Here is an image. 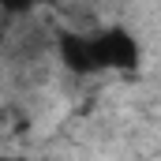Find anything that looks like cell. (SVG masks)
I'll use <instances>...</instances> for the list:
<instances>
[{
  "label": "cell",
  "instance_id": "6da1fadb",
  "mask_svg": "<svg viewBox=\"0 0 161 161\" xmlns=\"http://www.w3.org/2000/svg\"><path fill=\"white\" fill-rule=\"evenodd\" d=\"M94 41H97V64H101V71H105V68H109V71H135L139 60H142V49H139L135 34L124 30V26L97 30Z\"/></svg>",
  "mask_w": 161,
  "mask_h": 161
},
{
  "label": "cell",
  "instance_id": "7a4b0ae2",
  "mask_svg": "<svg viewBox=\"0 0 161 161\" xmlns=\"http://www.w3.org/2000/svg\"><path fill=\"white\" fill-rule=\"evenodd\" d=\"M56 49H60V64H64L71 75H90V71H101L94 34H82V30H64V34H60V41H56Z\"/></svg>",
  "mask_w": 161,
  "mask_h": 161
}]
</instances>
